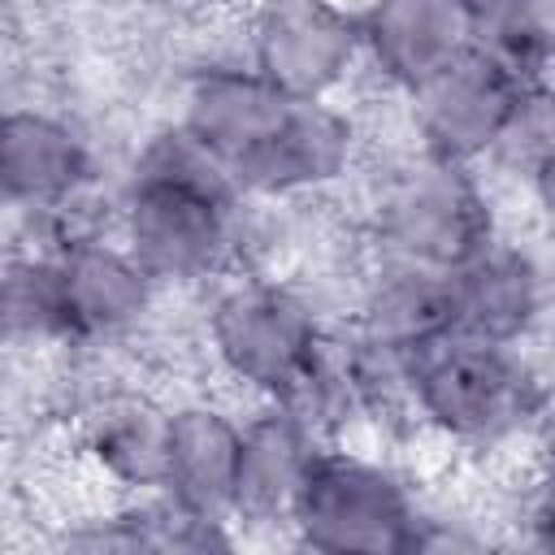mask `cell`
I'll list each match as a JSON object with an SVG mask.
<instances>
[{
    "label": "cell",
    "instance_id": "obj_3",
    "mask_svg": "<svg viewBox=\"0 0 555 555\" xmlns=\"http://www.w3.org/2000/svg\"><path fill=\"white\" fill-rule=\"evenodd\" d=\"M499 234V208L477 165L434 160L412 147L382 169L360 217V238L373 260L442 273L468 264Z\"/></svg>",
    "mask_w": 555,
    "mask_h": 555
},
{
    "label": "cell",
    "instance_id": "obj_13",
    "mask_svg": "<svg viewBox=\"0 0 555 555\" xmlns=\"http://www.w3.org/2000/svg\"><path fill=\"white\" fill-rule=\"evenodd\" d=\"M364 74L390 95H408L477 48L473 0H364Z\"/></svg>",
    "mask_w": 555,
    "mask_h": 555
},
{
    "label": "cell",
    "instance_id": "obj_19",
    "mask_svg": "<svg viewBox=\"0 0 555 555\" xmlns=\"http://www.w3.org/2000/svg\"><path fill=\"white\" fill-rule=\"evenodd\" d=\"M486 169L529 195L555 182V78L520 82Z\"/></svg>",
    "mask_w": 555,
    "mask_h": 555
},
{
    "label": "cell",
    "instance_id": "obj_10",
    "mask_svg": "<svg viewBox=\"0 0 555 555\" xmlns=\"http://www.w3.org/2000/svg\"><path fill=\"white\" fill-rule=\"evenodd\" d=\"M516 91H520V78L473 48L455 65L438 69L434 78L399 95L412 152L481 169L507 121Z\"/></svg>",
    "mask_w": 555,
    "mask_h": 555
},
{
    "label": "cell",
    "instance_id": "obj_18",
    "mask_svg": "<svg viewBox=\"0 0 555 555\" xmlns=\"http://www.w3.org/2000/svg\"><path fill=\"white\" fill-rule=\"evenodd\" d=\"M0 312L9 347L30 351H87L78 308L61 251L52 243H13L0 282Z\"/></svg>",
    "mask_w": 555,
    "mask_h": 555
},
{
    "label": "cell",
    "instance_id": "obj_12",
    "mask_svg": "<svg viewBox=\"0 0 555 555\" xmlns=\"http://www.w3.org/2000/svg\"><path fill=\"white\" fill-rule=\"evenodd\" d=\"M291 95H282L247 61H195L178 82L173 121H182L238 182L282 126Z\"/></svg>",
    "mask_w": 555,
    "mask_h": 555
},
{
    "label": "cell",
    "instance_id": "obj_9",
    "mask_svg": "<svg viewBox=\"0 0 555 555\" xmlns=\"http://www.w3.org/2000/svg\"><path fill=\"white\" fill-rule=\"evenodd\" d=\"M364 121L343 100H291L264 152L238 173L247 199L317 204L360 173Z\"/></svg>",
    "mask_w": 555,
    "mask_h": 555
},
{
    "label": "cell",
    "instance_id": "obj_4",
    "mask_svg": "<svg viewBox=\"0 0 555 555\" xmlns=\"http://www.w3.org/2000/svg\"><path fill=\"white\" fill-rule=\"evenodd\" d=\"M425 494L382 451L325 442L304 477L286 542L325 555H408L421 546Z\"/></svg>",
    "mask_w": 555,
    "mask_h": 555
},
{
    "label": "cell",
    "instance_id": "obj_7",
    "mask_svg": "<svg viewBox=\"0 0 555 555\" xmlns=\"http://www.w3.org/2000/svg\"><path fill=\"white\" fill-rule=\"evenodd\" d=\"M95 143L87 130L43 104H13L0 121V186L13 217L39 234L87 225L78 208L95 191Z\"/></svg>",
    "mask_w": 555,
    "mask_h": 555
},
{
    "label": "cell",
    "instance_id": "obj_21",
    "mask_svg": "<svg viewBox=\"0 0 555 555\" xmlns=\"http://www.w3.org/2000/svg\"><path fill=\"white\" fill-rule=\"evenodd\" d=\"M512 525H516V542L555 551V434L546 438V447H538V455L520 481Z\"/></svg>",
    "mask_w": 555,
    "mask_h": 555
},
{
    "label": "cell",
    "instance_id": "obj_20",
    "mask_svg": "<svg viewBox=\"0 0 555 555\" xmlns=\"http://www.w3.org/2000/svg\"><path fill=\"white\" fill-rule=\"evenodd\" d=\"M477 52L520 82L555 78V0H473Z\"/></svg>",
    "mask_w": 555,
    "mask_h": 555
},
{
    "label": "cell",
    "instance_id": "obj_16",
    "mask_svg": "<svg viewBox=\"0 0 555 555\" xmlns=\"http://www.w3.org/2000/svg\"><path fill=\"white\" fill-rule=\"evenodd\" d=\"M243 460V412L217 395L169 399V438H165V477L160 490L217 520H234Z\"/></svg>",
    "mask_w": 555,
    "mask_h": 555
},
{
    "label": "cell",
    "instance_id": "obj_14",
    "mask_svg": "<svg viewBox=\"0 0 555 555\" xmlns=\"http://www.w3.org/2000/svg\"><path fill=\"white\" fill-rule=\"evenodd\" d=\"M347 325L382 351L416 360L421 351L460 334L455 282L442 269L369 256L347 308Z\"/></svg>",
    "mask_w": 555,
    "mask_h": 555
},
{
    "label": "cell",
    "instance_id": "obj_8",
    "mask_svg": "<svg viewBox=\"0 0 555 555\" xmlns=\"http://www.w3.org/2000/svg\"><path fill=\"white\" fill-rule=\"evenodd\" d=\"M169 399L134 382H104L69 408L74 464L108 490V499L152 494L165 477Z\"/></svg>",
    "mask_w": 555,
    "mask_h": 555
},
{
    "label": "cell",
    "instance_id": "obj_15",
    "mask_svg": "<svg viewBox=\"0 0 555 555\" xmlns=\"http://www.w3.org/2000/svg\"><path fill=\"white\" fill-rule=\"evenodd\" d=\"M460 334L494 347H533L551 317V273L533 247L494 238L451 273Z\"/></svg>",
    "mask_w": 555,
    "mask_h": 555
},
{
    "label": "cell",
    "instance_id": "obj_6",
    "mask_svg": "<svg viewBox=\"0 0 555 555\" xmlns=\"http://www.w3.org/2000/svg\"><path fill=\"white\" fill-rule=\"evenodd\" d=\"M238 43L291 100H338L364 74L360 13L343 0H247Z\"/></svg>",
    "mask_w": 555,
    "mask_h": 555
},
{
    "label": "cell",
    "instance_id": "obj_22",
    "mask_svg": "<svg viewBox=\"0 0 555 555\" xmlns=\"http://www.w3.org/2000/svg\"><path fill=\"white\" fill-rule=\"evenodd\" d=\"M126 4L156 22H199L212 13L217 0H126Z\"/></svg>",
    "mask_w": 555,
    "mask_h": 555
},
{
    "label": "cell",
    "instance_id": "obj_5",
    "mask_svg": "<svg viewBox=\"0 0 555 555\" xmlns=\"http://www.w3.org/2000/svg\"><path fill=\"white\" fill-rule=\"evenodd\" d=\"M238 212L234 182L121 178L108 225L165 291H208L238 269Z\"/></svg>",
    "mask_w": 555,
    "mask_h": 555
},
{
    "label": "cell",
    "instance_id": "obj_11",
    "mask_svg": "<svg viewBox=\"0 0 555 555\" xmlns=\"http://www.w3.org/2000/svg\"><path fill=\"white\" fill-rule=\"evenodd\" d=\"M52 247L61 251L87 347H117L139 338L160 295H169L113 225H69L52 238Z\"/></svg>",
    "mask_w": 555,
    "mask_h": 555
},
{
    "label": "cell",
    "instance_id": "obj_2",
    "mask_svg": "<svg viewBox=\"0 0 555 555\" xmlns=\"http://www.w3.org/2000/svg\"><path fill=\"white\" fill-rule=\"evenodd\" d=\"M330 325L317 295L273 269H234L204 291L199 347L247 403H286L312 373Z\"/></svg>",
    "mask_w": 555,
    "mask_h": 555
},
{
    "label": "cell",
    "instance_id": "obj_1",
    "mask_svg": "<svg viewBox=\"0 0 555 555\" xmlns=\"http://www.w3.org/2000/svg\"><path fill=\"white\" fill-rule=\"evenodd\" d=\"M408 408L416 434L477 460L520 442L542 447L555 434V390L529 347H494L468 334H451L412 360Z\"/></svg>",
    "mask_w": 555,
    "mask_h": 555
},
{
    "label": "cell",
    "instance_id": "obj_17",
    "mask_svg": "<svg viewBox=\"0 0 555 555\" xmlns=\"http://www.w3.org/2000/svg\"><path fill=\"white\" fill-rule=\"evenodd\" d=\"M321 447H325V438L291 403H247L234 525L243 533H251V529L286 533V520L295 512V499H299L304 477Z\"/></svg>",
    "mask_w": 555,
    "mask_h": 555
}]
</instances>
